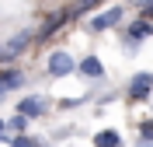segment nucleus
<instances>
[{
    "label": "nucleus",
    "mask_w": 153,
    "mask_h": 147,
    "mask_svg": "<svg viewBox=\"0 0 153 147\" xmlns=\"http://www.w3.org/2000/svg\"><path fill=\"white\" fill-rule=\"evenodd\" d=\"M35 39V32L31 28H25V32H18L14 39H7L4 46H0V63H10V60H18L25 49H28V42Z\"/></svg>",
    "instance_id": "nucleus-1"
},
{
    "label": "nucleus",
    "mask_w": 153,
    "mask_h": 147,
    "mask_svg": "<svg viewBox=\"0 0 153 147\" xmlns=\"http://www.w3.org/2000/svg\"><path fill=\"white\" fill-rule=\"evenodd\" d=\"M49 74L52 77H66V74H73L76 70V60L70 56V53H63V49H56V53H49Z\"/></svg>",
    "instance_id": "nucleus-2"
},
{
    "label": "nucleus",
    "mask_w": 153,
    "mask_h": 147,
    "mask_svg": "<svg viewBox=\"0 0 153 147\" xmlns=\"http://www.w3.org/2000/svg\"><path fill=\"white\" fill-rule=\"evenodd\" d=\"M150 91H153V74H136V77L129 81L125 95L132 98V102H143V98H150Z\"/></svg>",
    "instance_id": "nucleus-3"
},
{
    "label": "nucleus",
    "mask_w": 153,
    "mask_h": 147,
    "mask_svg": "<svg viewBox=\"0 0 153 147\" xmlns=\"http://www.w3.org/2000/svg\"><path fill=\"white\" fill-rule=\"evenodd\" d=\"M115 25H122V7L101 11L97 18H91V25H87V28H91V32H108V28H115Z\"/></svg>",
    "instance_id": "nucleus-4"
},
{
    "label": "nucleus",
    "mask_w": 153,
    "mask_h": 147,
    "mask_svg": "<svg viewBox=\"0 0 153 147\" xmlns=\"http://www.w3.org/2000/svg\"><path fill=\"white\" fill-rule=\"evenodd\" d=\"M150 35H153V21H150V18H139V21H132V25H129L125 42H129V46H139V42L150 39Z\"/></svg>",
    "instance_id": "nucleus-5"
},
{
    "label": "nucleus",
    "mask_w": 153,
    "mask_h": 147,
    "mask_svg": "<svg viewBox=\"0 0 153 147\" xmlns=\"http://www.w3.org/2000/svg\"><path fill=\"white\" fill-rule=\"evenodd\" d=\"M66 18H70L66 11H63V14H49V18H45V25H42V28L35 32V39L42 42V39H49V35H56V32L63 28V25H66Z\"/></svg>",
    "instance_id": "nucleus-6"
},
{
    "label": "nucleus",
    "mask_w": 153,
    "mask_h": 147,
    "mask_svg": "<svg viewBox=\"0 0 153 147\" xmlns=\"http://www.w3.org/2000/svg\"><path fill=\"white\" fill-rule=\"evenodd\" d=\"M21 116H25V119H38V116H42V112H45V98H42V95H31V98H21Z\"/></svg>",
    "instance_id": "nucleus-7"
},
{
    "label": "nucleus",
    "mask_w": 153,
    "mask_h": 147,
    "mask_svg": "<svg viewBox=\"0 0 153 147\" xmlns=\"http://www.w3.org/2000/svg\"><path fill=\"white\" fill-rule=\"evenodd\" d=\"M18 88H25V74L21 70H0V95L18 91Z\"/></svg>",
    "instance_id": "nucleus-8"
},
{
    "label": "nucleus",
    "mask_w": 153,
    "mask_h": 147,
    "mask_svg": "<svg viewBox=\"0 0 153 147\" xmlns=\"http://www.w3.org/2000/svg\"><path fill=\"white\" fill-rule=\"evenodd\" d=\"M76 70H80L84 77H94V81H101V77H105V67H101V60H97V56L80 60V63H76Z\"/></svg>",
    "instance_id": "nucleus-9"
},
{
    "label": "nucleus",
    "mask_w": 153,
    "mask_h": 147,
    "mask_svg": "<svg viewBox=\"0 0 153 147\" xmlns=\"http://www.w3.org/2000/svg\"><path fill=\"white\" fill-rule=\"evenodd\" d=\"M94 147H122V137H118L115 130H101L94 137Z\"/></svg>",
    "instance_id": "nucleus-10"
},
{
    "label": "nucleus",
    "mask_w": 153,
    "mask_h": 147,
    "mask_svg": "<svg viewBox=\"0 0 153 147\" xmlns=\"http://www.w3.org/2000/svg\"><path fill=\"white\" fill-rule=\"evenodd\" d=\"M97 4H101V0H76L73 11H66V14H70V18H80V14H87L91 7H97Z\"/></svg>",
    "instance_id": "nucleus-11"
},
{
    "label": "nucleus",
    "mask_w": 153,
    "mask_h": 147,
    "mask_svg": "<svg viewBox=\"0 0 153 147\" xmlns=\"http://www.w3.org/2000/svg\"><path fill=\"white\" fill-rule=\"evenodd\" d=\"M10 147H38V144H35V137H25L21 133V137H10Z\"/></svg>",
    "instance_id": "nucleus-12"
},
{
    "label": "nucleus",
    "mask_w": 153,
    "mask_h": 147,
    "mask_svg": "<svg viewBox=\"0 0 153 147\" xmlns=\"http://www.w3.org/2000/svg\"><path fill=\"white\" fill-rule=\"evenodd\" d=\"M25 123H28L25 116H14V119H7V123H4V130H25Z\"/></svg>",
    "instance_id": "nucleus-13"
},
{
    "label": "nucleus",
    "mask_w": 153,
    "mask_h": 147,
    "mask_svg": "<svg viewBox=\"0 0 153 147\" xmlns=\"http://www.w3.org/2000/svg\"><path fill=\"white\" fill-rule=\"evenodd\" d=\"M139 133H143V140H153V119H146L143 126H139Z\"/></svg>",
    "instance_id": "nucleus-14"
},
{
    "label": "nucleus",
    "mask_w": 153,
    "mask_h": 147,
    "mask_svg": "<svg viewBox=\"0 0 153 147\" xmlns=\"http://www.w3.org/2000/svg\"><path fill=\"white\" fill-rule=\"evenodd\" d=\"M139 7H143V18H150V21H153V0H146V4H139Z\"/></svg>",
    "instance_id": "nucleus-15"
},
{
    "label": "nucleus",
    "mask_w": 153,
    "mask_h": 147,
    "mask_svg": "<svg viewBox=\"0 0 153 147\" xmlns=\"http://www.w3.org/2000/svg\"><path fill=\"white\" fill-rule=\"evenodd\" d=\"M136 147H153V140H139V144H136Z\"/></svg>",
    "instance_id": "nucleus-16"
},
{
    "label": "nucleus",
    "mask_w": 153,
    "mask_h": 147,
    "mask_svg": "<svg viewBox=\"0 0 153 147\" xmlns=\"http://www.w3.org/2000/svg\"><path fill=\"white\" fill-rule=\"evenodd\" d=\"M0 133H4V119H0Z\"/></svg>",
    "instance_id": "nucleus-17"
},
{
    "label": "nucleus",
    "mask_w": 153,
    "mask_h": 147,
    "mask_svg": "<svg viewBox=\"0 0 153 147\" xmlns=\"http://www.w3.org/2000/svg\"><path fill=\"white\" fill-rule=\"evenodd\" d=\"M132 4H146V0H132Z\"/></svg>",
    "instance_id": "nucleus-18"
}]
</instances>
